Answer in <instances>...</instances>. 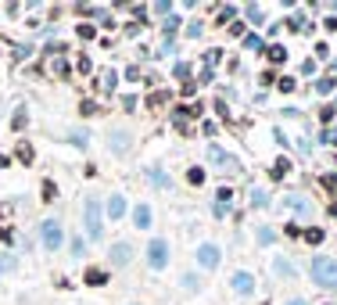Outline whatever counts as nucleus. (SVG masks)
I'll list each match as a JSON object with an SVG mask.
<instances>
[{
	"instance_id": "obj_1",
	"label": "nucleus",
	"mask_w": 337,
	"mask_h": 305,
	"mask_svg": "<svg viewBox=\"0 0 337 305\" xmlns=\"http://www.w3.org/2000/svg\"><path fill=\"white\" fill-rule=\"evenodd\" d=\"M309 277H312L319 287L337 291V258H330V255H316V258L309 262Z\"/></svg>"
},
{
	"instance_id": "obj_2",
	"label": "nucleus",
	"mask_w": 337,
	"mask_h": 305,
	"mask_svg": "<svg viewBox=\"0 0 337 305\" xmlns=\"http://www.w3.org/2000/svg\"><path fill=\"white\" fill-rule=\"evenodd\" d=\"M82 226H87V237L90 241H101L104 237V205L97 198L82 201Z\"/></svg>"
},
{
	"instance_id": "obj_3",
	"label": "nucleus",
	"mask_w": 337,
	"mask_h": 305,
	"mask_svg": "<svg viewBox=\"0 0 337 305\" xmlns=\"http://www.w3.org/2000/svg\"><path fill=\"white\" fill-rule=\"evenodd\" d=\"M39 237H44V248L47 251H61V241H65L61 219H44V223H39Z\"/></svg>"
},
{
	"instance_id": "obj_4",
	"label": "nucleus",
	"mask_w": 337,
	"mask_h": 305,
	"mask_svg": "<svg viewBox=\"0 0 337 305\" xmlns=\"http://www.w3.org/2000/svg\"><path fill=\"white\" fill-rule=\"evenodd\" d=\"M147 266H151V270H165V266H168V241H151L147 244Z\"/></svg>"
},
{
	"instance_id": "obj_5",
	"label": "nucleus",
	"mask_w": 337,
	"mask_h": 305,
	"mask_svg": "<svg viewBox=\"0 0 337 305\" xmlns=\"http://www.w3.org/2000/svg\"><path fill=\"white\" fill-rule=\"evenodd\" d=\"M219 258H223V251H219V244H212V241L197 248V266H201V270H216Z\"/></svg>"
},
{
	"instance_id": "obj_6",
	"label": "nucleus",
	"mask_w": 337,
	"mask_h": 305,
	"mask_svg": "<svg viewBox=\"0 0 337 305\" xmlns=\"http://www.w3.org/2000/svg\"><path fill=\"white\" fill-rule=\"evenodd\" d=\"M108 258H111V266H130V262H133V244H125V241L111 244Z\"/></svg>"
},
{
	"instance_id": "obj_7",
	"label": "nucleus",
	"mask_w": 337,
	"mask_h": 305,
	"mask_svg": "<svg viewBox=\"0 0 337 305\" xmlns=\"http://www.w3.org/2000/svg\"><path fill=\"white\" fill-rule=\"evenodd\" d=\"M230 287H233L237 294H251V291H255V277H251L247 270H237V273L230 277Z\"/></svg>"
},
{
	"instance_id": "obj_8",
	"label": "nucleus",
	"mask_w": 337,
	"mask_h": 305,
	"mask_svg": "<svg viewBox=\"0 0 337 305\" xmlns=\"http://www.w3.org/2000/svg\"><path fill=\"white\" fill-rule=\"evenodd\" d=\"M201 115V104H180L176 111H173V122L180 126V129H187V119H197Z\"/></svg>"
},
{
	"instance_id": "obj_9",
	"label": "nucleus",
	"mask_w": 337,
	"mask_h": 305,
	"mask_svg": "<svg viewBox=\"0 0 337 305\" xmlns=\"http://www.w3.org/2000/svg\"><path fill=\"white\" fill-rule=\"evenodd\" d=\"M108 147L115 151V155H125V151H130V147H133V137H130V133H125V129H115V133L108 137Z\"/></svg>"
},
{
	"instance_id": "obj_10",
	"label": "nucleus",
	"mask_w": 337,
	"mask_h": 305,
	"mask_svg": "<svg viewBox=\"0 0 337 305\" xmlns=\"http://www.w3.org/2000/svg\"><path fill=\"white\" fill-rule=\"evenodd\" d=\"M133 226H140V230H151V205H137L133 208Z\"/></svg>"
},
{
	"instance_id": "obj_11",
	"label": "nucleus",
	"mask_w": 337,
	"mask_h": 305,
	"mask_svg": "<svg viewBox=\"0 0 337 305\" xmlns=\"http://www.w3.org/2000/svg\"><path fill=\"white\" fill-rule=\"evenodd\" d=\"M108 215H111V223L125 215V198H122V194H111V201H108Z\"/></svg>"
},
{
	"instance_id": "obj_12",
	"label": "nucleus",
	"mask_w": 337,
	"mask_h": 305,
	"mask_svg": "<svg viewBox=\"0 0 337 305\" xmlns=\"http://www.w3.org/2000/svg\"><path fill=\"white\" fill-rule=\"evenodd\" d=\"M15 158H18L22 165H29V162L36 158V151H32V144H29V140H22V144L15 147Z\"/></svg>"
},
{
	"instance_id": "obj_13",
	"label": "nucleus",
	"mask_w": 337,
	"mask_h": 305,
	"mask_svg": "<svg viewBox=\"0 0 337 305\" xmlns=\"http://www.w3.org/2000/svg\"><path fill=\"white\" fill-rule=\"evenodd\" d=\"M283 205L294 208V212H302V215H312V201H305V198H283Z\"/></svg>"
},
{
	"instance_id": "obj_14",
	"label": "nucleus",
	"mask_w": 337,
	"mask_h": 305,
	"mask_svg": "<svg viewBox=\"0 0 337 305\" xmlns=\"http://www.w3.org/2000/svg\"><path fill=\"white\" fill-rule=\"evenodd\" d=\"M273 270H276V277H280V280H294V266H290L287 258H276V262H273Z\"/></svg>"
},
{
	"instance_id": "obj_15",
	"label": "nucleus",
	"mask_w": 337,
	"mask_h": 305,
	"mask_svg": "<svg viewBox=\"0 0 337 305\" xmlns=\"http://www.w3.org/2000/svg\"><path fill=\"white\" fill-rule=\"evenodd\" d=\"M82 280H87L90 287H101V284H108V273H104V270H87V273H82Z\"/></svg>"
},
{
	"instance_id": "obj_16",
	"label": "nucleus",
	"mask_w": 337,
	"mask_h": 305,
	"mask_svg": "<svg viewBox=\"0 0 337 305\" xmlns=\"http://www.w3.org/2000/svg\"><path fill=\"white\" fill-rule=\"evenodd\" d=\"M208 158H212V162H223V165H237V158H233V155H226L223 147H208Z\"/></svg>"
},
{
	"instance_id": "obj_17",
	"label": "nucleus",
	"mask_w": 337,
	"mask_h": 305,
	"mask_svg": "<svg viewBox=\"0 0 337 305\" xmlns=\"http://www.w3.org/2000/svg\"><path fill=\"white\" fill-rule=\"evenodd\" d=\"M266 58H269L273 65H283V61H287V51H283L280 43H269V47H266Z\"/></svg>"
},
{
	"instance_id": "obj_18",
	"label": "nucleus",
	"mask_w": 337,
	"mask_h": 305,
	"mask_svg": "<svg viewBox=\"0 0 337 305\" xmlns=\"http://www.w3.org/2000/svg\"><path fill=\"white\" fill-rule=\"evenodd\" d=\"M68 144H75V147L87 151V147H90V133H87V129H72V133H68Z\"/></svg>"
},
{
	"instance_id": "obj_19",
	"label": "nucleus",
	"mask_w": 337,
	"mask_h": 305,
	"mask_svg": "<svg viewBox=\"0 0 337 305\" xmlns=\"http://www.w3.org/2000/svg\"><path fill=\"white\" fill-rule=\"evenodd\" d=\"M115 83H118V72H115V68H104V72H101V90H108V94H111V90H115Z\"/></svg>"
},
{
	"instance_id": "obj_20",
	"label": "nucleus",
	"mask_w": 337,
	"mask_h": 305,
	"mask_svg": "<svg viewBox=\"0 0 337 305\" xmlns=\"http://www.w3.org/2000/svg\"><path fill=\"white\" fill-rule=\"evenodd\" d=\"M18 270V258L11 251H0V273H15Z\"/></svg>"
},
{
	"instance_id": "obj_21",
	"label": "nucleus",
	"mask_w": 337,
	"mask_h": 305,
	"mask_svg": "<svg viewBox=\"0 0 337 305\" xmlns=\"http://www.w3.org/2000/svg\"><path fill=\"white\" fill-rule=\"evenodd\" d=\"M176 32H180V15H168L165 18V43H173Z\"/></svg>"
},
{
	"instance_id": "obj_22",
	"label": "nucleus",
	"mask_w": 337,
	"mask_h": 305,
	"mask_svg": "<svg viewBox=\"0 0 337 305\" xmlns=\"http://www.w3.org/2000/svg\"><path fill=\"white\" fill-rule=\"evenodd\" d=\"M244 47H247V51H255V54H259V51H266V40H262V36H259V32H247V36H244Z\"/></svg>"
},
{
	"instance_id": "obj_23",
	"label": "nucleus",
	"mask_w": 337,
	"mask_h": 305,
	"mask_svg": "<svg viewBox=\"0 0 337 305\" xmlns=\"http://www.w3.org/2000/svg\"><path fill=\"white\" fill-rule=\"evenodd\" d=\"M337 90V79L333 75H323V79H316V94H333Z\"/></svg>"
},
{
	"instance_id": "obj_24",
	"label": "nucleus",
	"mask_w": 337,
	"mask_h": 305,
	"mask_svg": "<svg viewBox=\"0 0 337 305\" xmlns=\"http://www.w3.org/2000/svg\"><path fill=\"white\" fill-rule=\"evenodd\" d=\"M302 237H305L309 244H323V237H326V234L319 230V226H309V230H302Z\"/></svg>"
},
{
	"instance_id": "obj_25",
	"label": "nucleus",
	"mask_w": 337,
	"mask_h": 305,
	"mask_svg": "<svg viewBox=\"0 0 337 305\" xmlns=\"http://www.w3.org/2000/svg\"><path fill=\"white\" fill-rule=\"evenodd\" d=\"M147 176H151V180H154V183H158L161 190H168V187H173V180H168V176H165L161 169H147Z\"/></svg>"
},
{
	"instance_id": "obj_26",
	"label": "nucleus",
	"mask_w": 337,
	"mask_h": 305,
	"mask_svg": "<svg viewBox=\"0 0 337 305\" xmlns=\"http://www.w3.org/2000/svg\"><path fill=\"white\" fill-rule=\"evenodd\" d=\"M269 205V194L266 190H251V208H266Z\"/></svg>"
},
{
	"instance_id": "obj_27",
	"label": "nucleus",
	"mask_w": 337,
	"mask_h": 305,
	"mask_svg": "<svg viewBox=\"0 0 337 305\" xmlns=\"http://www.w3.org/2000/svg\"><path fill=\"white\" fill-rule=\"evenodd\" d=\"M11 126H15V129H25V126H29V111H25V108H18V111H15Z\"/></svg>"
},
{
	"instance_id": "obj_28",
	"label": "nucleus",
	"mask_w": 337,
	"mask_h": 305,
	"mask_svg": "<svg viewBox=\"0 0 337 305\" xmlns=\"http://www.w3.org/2000/svg\"><path fill=\"white\" fill-rule=\"evenodd\" d=\"M276 234H273V226H259V244H273Z\"/></svg>"
},
{
	"instance_id": "obj_29",
	"label": "nucleus",
	"mask_w": 337,
	"mask_h": 305,
	"mask_svg": "<svg viewBox=\"0 0 337 305\" xmlns=\"http://www.w3.org/2000/svg\"><path fill=\"white\" fill-rule=\"evenodd\" d=\"M87 255V241L82 237H72V258H82Z\"/></svg>"
},
{
	"instance_id": "obj_30",
	"label": "nucleus",
	"mask_w": 337,
	"mask_h": 305,
	"mask_svg": "<svg viewBox=\"0 0 337 305\" xmlns=\"http://www.w3.org/2000/svg\"><path fill=\"white\" fill-rule=\"evenodd\" d=\"M287 25H290L294 32H305V29H309V22H305L302 15H294V18H287Z\"/></svg>"
},
{
	"instance_id": "obj_31",
	"label": "nucleus",
	"mask_w": 337,
	"mask_h": 305,
	"mask_svg": "<svg viewBox=\"0 0 337 305\" xmlns=\"http://www.w3.org/2000/svg\"><path fill=\"white\" fill-rule=\"evenodd\" d=\"M39 198H44V201H54V198H58V187H54L51 180H44V194H39Z\"/></svg>"
},
{
	"instance_id": "obj_32",
	"label": "nucleus",
	"mask_w": 337,
	"mask_h": 305,
	"mask_svg": "<svg viewBox=\"0 0 337 305\" xmlns=\"http://www.w3.org/2000/svg\"><path fill=\"white\" fill-rule=\"evenodd\" d=\"M233 15H237V8H233V4H226V8L219 11V18H216V22H219V25H226V22H230Z\"/></svg>"
},
{
	"instance_id": "obj_33",
	"label": "nucleus",
	"mask_w": 337,
	"mask_h": 305,
	"mask_svg": "<svg viewBox=\"0 0 337 305\" xmlns=\"http://www.w3.org/2000/svg\"><path fill=\"white\" fill-rule=\"evenodd\" d=\"M287 172H290V162H287V158H280V162L273 165V176L280 180V176H287Z\"/></svg>"
},
{
	"instance_id": "obj_34",
	"label": "nucleus",
	"mask_w": 337,
	"mask_h": 305,
	"mask_svg": "<svg viewBox=\"0 0 337 305\" xmlns=\"http://www.w3.org/2000/svg\"><path fill=\"white\" fill-rule=\"evenodd\" d=\"M333 115H337L333 104H323V108H319V119H323V122H333Z\"/></svg>"
},
{
	"instance_id": "obj_35",
	"label": "nucleus",
	"mask_w": 337,
	"mask_h": 305,
	"mask_svg": "<svg viewBox=\"0 0 337 305\" xmlns=\"http://www.w3.org/2000/svg\"><path fill=\"white\" fill-rule=\"evenodd\" d=\"M187 180H190L194 187H201V183H204V169H190V172H187Z\"/></svg>"
},
{
	"instance_id": "obj_36",
	"label": "nucleus",
	"mask_w": 337,
	"mask_h": 305,
	"mask_svg": "<svg viewBox=\"0 0 337 305\" xmlns=\"http://www.w3.org/2000/svg\"><path fill=\"white\" fill-rule=\"evenodd\" d=\"M319 140H323V144H330V147H337V129H323V133H319Z\"/></svg>"
},
{
	"instance_id": "obj_37",
	"label": "nucleus",
	"mask_w": 337,
	"mask_h": 305,
	"mask_svg": "<svg viewBox=\"0 0 337 305\" xmlns=\"http://www.w3.org/2000/svg\"><path fill=\"white\" fill-rule=\"evenodd\" d=\"M219 58H223V51H219V47H216V51H208V54H204V65L212 68V65H219Z\"/></svg>"
},
{
	"instance_id": "obj_38",
	"label": "nucleus",
	"mask_w": 337,
	"mask_h": 305,
	"mask_svg": "<svg viewBox=\"0 0 337 305\" xmlns=\"http://www.w3.org/2000/svg\"><path fill=\"white\" fill-rule=\"evenodd\" d=\"M216 198H219V205H230V198H233V190H230V187H219V190H216Z\"/></svg>"
},
{
	"instance_id": "obj_39",
	"label": "nucleus",
	"mask_w": 337,
	"mask_h": 305,
	"mask_svg": "<svg viewBox=\"0 0 337 305\" xmlns=\"http://www.w3.org/2000/svg\"><path fill=\"white\" fill-rule=\"evenodd\" d=\"M79 111H82V115H97V111H101V108H97L94 101H82V104H79Z\"/></svg>"
},
{
	"instance_id": "obj_40",
	"label": "nucleus",
	"mask_w": 337,
	"mask_h": 305,
	"mask_svg": "<svg viewBox=\"0 0 337 305\" xmlns=\"http://www.w3.org/2000/svg\"><path fill=\"white\" fill-rule=\"evenodd\" d=\"M79 36H82V40H94L97 29H94V25H79Z\"/></svg>"
},
{
	"instance_id": "obj_41",
	"label": "nucleus",
	"mask_w": 337,
	"mask_h": 305,
	"mask_svg": "<svg viewBox=\"0 0 337 305\" xmlns=\"http://www.w3.org/2000/svg\"><path fill=\"white\" fill-rule=\"evenodd\" d=\"M165 101H168V94H151V97H147L151 108H158V104H165Z\"/></svg>"
},
{
	"instance_id": "obj_42",
	"label": "nucleus",
	"mask_w": 337,
	"mask_h": 305,
	"mask_svg": "<svg viewBox=\"0 0 337 305\" xmlns=\"http://www.w3.org/2000/svg\"><path fill=\"white\" fill-rule=\"evenodd\" d=\"M247 18L259 25V22H262V8H255V4H251V8H247Z\"/></svg>"
},
{
	"instance_id": "obj_43",
	"label": "nucleus",
	"mask_w": 337,
	"mask_h": 305,
	"mask_svg": "<svg viewBox=\"0 0 337 305\" xmlns=\"http://www.w3.org/2000/svg\"><path fill=\"white\" fill-rule=\"evenodd\" d=\"M187 36H190V40H197V36H201V22H190V25H187Z\"/></svg>"
},
{
	"instance_id": "obj_44",
	"label": "nucleus",
	"mask_w": 337,
	"mask_h": 305,
	"mask_svg": "<svg viewBox=\"0 0 337 305\" xmlns=\"http://www.w3.org/2000/svg\"><path fill=\"white\" fill-rule=\"evenodd\" d=\"M276 86H280L283 94H290V90H294V79H287V75H283V79H276Z\"/></svg>"
},
{
	"instance_id": "obj_45",
	"label": "nucleus",
	"mask_w": 337,
	"mask_h": 305,
	"mask_svg": "<svg viewBox=\"0 0 337 305\" xmlns=\"http://www.w3.org/2000/svg\"><path fill=\"white\" fill-rule=\"evenodd\" d=\"M323 187H326V190H333V194H337V176H333V172H330V176H323Z\"/></svg>"
},
{
	"instance_id": "obj_46",
	"label": "nucleus",
	"mask_w": 337,
	"mask_h": 305,
	"mask_svg": "<svg viewBox=\"0 0 337 305\" xmlns=\"http://www.w3.org/2000/svg\"><path fill=\"white\" fill-rule=\"evenodd\" d=\"M154 11H158V15H173V4H165V0H158V4H154Z\"/></svg>"
},
{
	"instance_id": "obj_47",
	"label": "nucleus",
	"mask_w": 337,
	"mask_h": 305,
	"mask_svg": "<svg viewBox=\"0 0 337 305\" xmlns=\"http://www.w3.org/2000/svg\"><path fill=\"white\" fill-rule=\"evenodd\" d=\"M54 72H58V75H61V79H65V75H68V65H65V61L58 58V61H54Z\"/></svg>"
},
{
	"instance_id": "obj_48",
	"label": "nucleus",
	"mask_w": 337,
	"mask_h": 305,
	"mask_svg": "<svg viewBox=\"0 0 337 305\" xmlns=\"http://www.w3.org/2000/svg\"><path fill=\"white\" fill-rule=\"evenodd\" d=\"M183 287H187V291H194V287H197V277H194V273H187V277H183Z\"/></svg>"
},
{
	"instance_id": "obj_49",
	"label": "nucleus",
	"mask_w": 337,
	"mask_h": 305,
	"mask_svg": "<svg viewBox=\"0 0 337 305\" xmlns=\"http://www.w3.org/2000/svg\"><path fill=\"white\" fill-rule=\"evenodd\" d=\"M316 58H330V47L326 43H316Z\"/></svg>"
},
{
	"instance_id": "obj_50",
	"label": "nucleus",
	"mask_w": 337,
	"mask_h": 305,
	"mask_svg": "<svg viewBox=\"0 0 337 305\" xmlns=\"http://www.w3.org/2000/svg\"><path fill=\"white\" fill-rule=\"evenodd\" d=\"M323 25H326V29H330V32H337V18H326V22H323Z\"/></svg>"
},
{
	"instance_id": "obj_51",
	"label": "nucleus",
	"mask_w": 337,
	"mask_h": 305,
	"mask_svg": "<svg viewBox=\"0 0 337 305\" xmlns=\"http://www.w3.org/2000/svg\"><path fill=\"white\" fill-rule=\"evenodd\" d=\"M287 305H309V301H302V298H294V301H287Z\"/></svg>"
},
{
	"instance_id": "obj_52",
	"label": "nucleus",
	"mask_w": 337,
	"mask_h": 305,
	"mask_svg": "<svg viewBox=\"0 0 337 305\" xmlns=\"http://www.w3.org/2000/svg\"><path fill=\"white\" fill-rule=\"evenodd\" d=\"M4 165H8V155H0V169H4Z\"/></svg>"
},
{
	"instance_id": "obj_53",
	"label": "nucleus",
	"mask_w": 337,
	"mask_h": 305,
	"mask_svg": "<svg viewBox=\"0 0 337 305\" xmlns=\"http://www.w3.org/2000/svg\"><path fill=\"white\" fill-rule=\"evenodd\" d=\"M133 305H137V301H133Z\"/></svg>"
}]
</instances>
